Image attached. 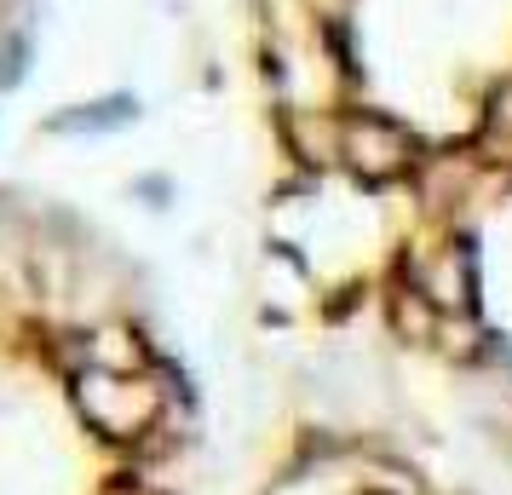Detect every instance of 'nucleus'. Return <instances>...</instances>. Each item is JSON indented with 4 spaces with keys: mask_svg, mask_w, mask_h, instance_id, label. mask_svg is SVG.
<instances>
[{
    "mask_svg": "<svg viewBox=\"0 0 512 495\" xmlns=\"http://www.w3.org/2000/svg\"><path fill=\"white\" fill-rule=\"evenodd\" d=\"M346 139H351V162H357V173H369V179H386V173H397V167L409 162L403 133L386 127V121H374V116H363Z\"/></svg>",
    "mask_w": 512,
    "mask_h": 495,
    "instance_id": "obj_1",
    "label": "nucleus"
}]
</instances>
